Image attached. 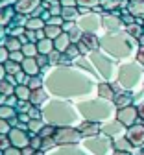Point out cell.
<instances>
[{
	"label": "cell",
	"instance_id": "cell-49",
	"mask_svg": "<svg viewBox=\"0 0 144 155\" xmlns=\"http://www.w3.org/2000/svg\"><path fill=\"white\" fill-rule=\"evenodd\" d=\"M17 102H18V98L15 94H11V96H8V100H6V105H11V107H15L17 105Z\"/></svg>",
	"mask_w": 144,
	"mask_h": 155
},
{
	"label": "cell",
	"instance_id": "cell-47",
	"mask_svg": "<svg viewBox=\"0 0 144 155\" xmlns=\"http://www.w3.org/2000/svg\"><path fill=\"white\" fill-rule=\"evenodd\" d=\"M78 48H79V52H81V55H87V54H91V48L83 43V41H79L78 43Z\"/></svg>",
	"mask_w": 144,
	"mask_h": 155
},
{
	"label": "cell",
	"instance_id": "cell-44",
	"mask_svg": "<svg viewBox=\"0 0 144 155\" xmlns=\"http://www.w3.org/2000/svg\"><path fill=\"white\" fill-rule=\"evenodd\" d=\"M76 26H78V24H76V21H65V22H63V31H67V33H69V31H72Z\"/></svg>",
	"mask_w": 144,
	"mask_h": 155
},
{
	"label": "cell",
	"instance_id": "cell-10",
	"mask_svg": "<svg viewBox=\"0 0 144 155\" xmlns=\"http://www.w3.org/2000/svg\"><path fill=\"white\" fill-rule=\"evenodd\" d=\"M48 100H50L48 89L41 87V89H35V91H32V98H30V102H32L33 105H37V107H43V105H45Z\"/></svg>",
	"mask_w": 144,
	"mask_h": 155
},
{
	"label": "cell",
	"instance_id": "cell-14",
	"mask_svg": "<svg viewBox=\"0 0 144 155\" xmlns=\"http://www.w3.org/2000/svg\"><path fill=\"white\" fill-rule=\"evenodd\" d=\"M126 9H128L133 17L144 18V0H129L128 6H126Z\"/></svg>",
	"mask_w": 144,
	"mask_h": 155
},
{
	"label": "cell",
	"instance_id": "cell-61",
	"mask_svg": "<svg viewBox=\"0 0 144 155\" xmlns=\"http://www.w3.org/2000/svg\"><path fill=\"white\" fill-rule=\"evenodd\" d=\"M33 155H45V151H43V150H37V151H35Z\"/></svg>",
	"mask_w": 144,
	"mask_h": 155
},
{
	"label": "cell",
	"instance_id": "cell-24",
	"mask_svg": "<svg viewBox=\"0 0 144 155\" xmlns=\"http://www.w3.org/2000/svg\"><path fill=\"white\" fill-rule=\"evenodd\" d=\"M45 33H46V37H50V39H55L57 35H61V33H63V26L46 24V26H45Z\"/></svg>",
	"mask_w": 144,
	"mask_h": 155
},
{
	"label": "cell",
	"instance_id": "cell-63",
	"mask_svg": "<svg viewBox=\"0 0 144 155\" xmlns=\"http://www.w3.org/2000/svg\"><path fill=\"white\" fill-rule=\"evenodd\" d=\"M142 26H144V22H142Z\"/></svg>",
	"mask_w": 144,
	"mask_h": 155
},
{
	"label": "cell",
	"instance_id": "cell-50",
	"mask_svg": "<svg viewBox=\"0 0 144 155\" xmlns=\"http://www.w3.org/2000/svg\"><path fill=\"white\" fill-rule=\"evenodd\" d=\"M26 35L30 39V43H37V33H35V30H26Z\"/></svg>",
	"mask_w": 144,
	"mask_h": 155
},
{
	"label": "cell",
	"instance_id": "cell-59",
	"mask_svg": "<svg viewBox=\"0 0 144 155\" xmlns=\"http://www.w3.org/2000/svg\"><path fill=\"white\" fill-rule=\"evenodd\" d=\"M137 43H139V46H144V31H142V35L137 39Z\"/></svg>",
	"mask_w": 144,
	"mask_h": 155
},
{
	"label": "cell",
	"instance_id": "cell-54",
	"mask_svg": "<svg viewBox=\"0 0 144 155\" xmlns=\"http://www.w3.org/2000/svg\"><path fill=\"white\" fill-rule=\"evenodd\" d=\"M6 76H8V72H6V67L0 63V81L2 80H6Z\"/></svg>",
	"mask_w": 144,
	"mask_h": 155
},
{
	"label": "cell",
	"instance_id": "cell-13",
	"mask_svg": "<svg viewBox=\"0 0 144 155\" xmlns=\"http://www.w3.org/2000/svg\"><path fill=\"white\" fill-rule=\"evenodd\" d=\"M129 0H100V6L104 11H109V13H115L118 8H126Z\"/></svg>",
	"mask_w": 144,
	"mask_h": 155
},
{
	"label": "cell",
	"instance_id": "cell-5",
	"mask_svg": "<svg viewBox=\"0 0 144 155\" xmlns=\"http://www.w3.org/2000/svg\"><path fill=\"white\" fill-rule=\"evenodd\" d=\"M76 127L79 129V133H81L83 139H91V137H96V135L102 133V124L98 120H91V118H85V120L78 122Z\"/></svg>",
	"mask_w": 144,
	"mask_h": 155
},
{
	"label": "cell",
	"instance_id": "cell-30",
	"mask_svg": "<svg viewBox=\"0 0 144 155\" xmlns=\"http://www.w3.org/2000/svg\"><path fill=\"white\" fill-rule=\"evenodd\" d=\"M15 114H17V109L15 107H11V105H0V118L9 120L11 116H15Z\"/></svg>",
	"mask_w": 144,
	"mask_h": 155
},
{
	"label": "cell",
	"instance_id": "cell-40",
	"mask_svg": "<svg viewBox=\"0 0 144 155\" xmlns=\"http://www.w3.org/2000/svg\"><path fill=\"white\" fill-rule=\"evenodd\" d=\"M28 114L32 118H43V107H37V105H32V109L28 111Z\"/></svg>",
	"mask_w": 144,
	"mask_h": 155
},
{
	"label": "cell",
	"instance_id": "cell-35",
	"mask_svg": "<svg viewBox=\"0 0 144 155\" xmlns=\"http://www.w3.org/2000/svg\"><path fill=\"white\" fill-rule=\"evenodd\" d=\"M69 37H70V41H72V43H79V41H81V37H83V30H81L79 26H76L72 31H69Z\"/></svg>",
	"mask_w": 144,
	"mask_h": 155
},
{
	"label": "cell",
	"instance_id": "cell-57",
	"mask_svg": "<svg viewBox=\"0 0 144 155\" xmlns=\"http://www.w3.org/2000/svg\"><path fill=\"white\" fill-rule=\"evenodd\" d=\"M111 155H133V153H129V151H122V150H115Z\"/></svg>",
	"mask_w": 144,
	"mask_h": 155
},
{
	"label": "cell",
	"instance_id": "cell-51",
	"mask_svg": "<svg viewBox=\"0 0 144 155\" xmlns=\"http://www.w3.org/2000/svg\"><path fill=\"white\" fill-rule=\"evenodd\" d=\"M137 109H139V118L144 122V102H140V104H137Z\"/></svg>",
	"mask_w": 144,
	"mask_h": 155
},
{
	"label": "cell",
	"instance_id": "cell-62",
	"mask_svg": "<svg viewBox=\"0 0 144 155\" xmlns=\"http://www.w3.org/2000/svg\"><path fill=\"white\" fill-rule=\"evenodd\" d=\"M43 2H46V4H52V2H59V0H43Z\"/></svg>",
	"mask_w": 144,
	"mask_h": 155
},
{
	"label": "cell",
	"instance_id": "cell-41",
	"mask_svg": "<svg viewBox=\"0 0 144 155\" xmlns=\"http://www.w3.org/2000/svg\"><path fill=\"white\" fill-rule=\"evenodd\" d=\"M11 146V140H9V137H8V135H2V133H0V150H8Z\"/></svg>",
	"mask_w": 144,
	"mask_h": 155
},
{
	"label": "cell",
	"instance_id": "cell-21",
	"mask_svg": "<svg viewBox=\"0 0 144 155\" xmlns=\"http://www.w3.org/2000/svg\"><path fill=\"white\" fill-rule=\"evenodd\" d=\"M45 118H32L30 122H28V133H32V135H39V131L45 127Z\"/></svg>",
	"mask_w": 144,
	"mask_h": 155
},
{
	"label": "cell",
	"instance_id": "cell-9",
	"mask_svg": "<svg viewBox=\"0 0 144 155\" xmlns=\"http://www.w3.org/2000/svg\"><path fill=\"white\" fill-rule=\"evenodd\" d=\"M96 94H98V98H100V100H104V102H111V104H113L115 96H116V91H115V87H113L111 83L102 81V83H98V85H96Z\"/></svg>",
	"mask_w": 144,
	"mask_h": 155
},
{
	"label": "cell",
	"instance_id": "cell-18",
	"mask_svg": "<svg viewBox=\"0 0 144 155\" xmlns=\"http://www.w3.org/2000/svg\"><path fill=\"white\" fill-rule=\"evenodd\" d=\"M37 50H39V54H46V55H50L55 48H54V39H50V37H45V39H41V41H37Z\"/></svg>",
	"mask_w": 144,
	"mask_h": 155
},
{
	"label": "cell",
	"instance_id": "cell-22",
	"mask_svg": "<svg viewBox=\"0 0 144 155\" xmlns=\"http://www.w3.org/2000/svg\"><path fill=\"white\" fill-rule=\"evenodd\" d=\"M15 96L18 100H30L32 98V89L28 85H17L15 87Z\"/></svg>",
	"mask_w": 144,
	"mask_h": 155
},
{
	"label": "cell",
	"instance_id": "cell-11",
	"mask_svg": "<svg viewBox=\"0 0 144 155\" xmlns=\"http://www.w3.org/2000/svg\"><path fill=\"white\" fill-rule=\"evenodd\" d=\"M113 105L116 109H122V107H128V105H133V94L128 92V91H120L116 92L115 100H113Z\"/></svg>",
	"mask_w": 144,
	"mask_h": 155
},
{
	"label": "cell",
	"instance_id": "cell-48",
	"mask_svg": "<svg viewBox=\"0 0 144 155\" xmlns=\"http://www.w3.org/2000/svg\"><path fill=\"white\" fill-rule=\"evenodd\" d=\"M59 4L63 8H76L78 6V0H59Z\"/></svg>",
	"mask_w": 144,
	"mask_h": 155
},
{
	"label": "cell",
	"instance_id": "cell-27",
	"mask_svg": "<svg viewBox=\"0 0 144 155\" xmlns=\"http://www.w3.org/2000/svg\"><path fill=\"white\" fill-rule=\"evenodd\" d=\"M6 48L9 50V52H15V50H20L22 48V43H20V39L18 37H8V41H6Z\"/></svg>",
	"mask_w": 144,
	"mask_h": 155
},
{
	"label": "cell",
	"instance_id": "cell-60",
	"mask_svg": "<svg viewBox=\"0 0 144 155\" xmlns=\"http://www.w3.org/2000/svg\"><path fill=\"white\" fill-rule=\"evenodd\" d=\"M6 100H8V96H4V94H0V105H6Z\"/></svg>",
	"mask_w": 144,
	"mask_h": 155
},
{
	"label": "cell",
	"instance_id": "cell-8",
	"mask_svg": "<svg viewBox=\"0 0 144 155\" xmlns=\"http://www.w3.org/2000/svg\"><path fill=\"white\" fill-rule=\"evenodd\" d=\"M43 4V0H17L13 4L15 11L20 15H33V11Z\"/></svg>",
	"mask_w": 144,
	"mask_h": 155
},
{
	"label": "cell",
	"instance_id": "cell-33",
	"mask_svg": "<svg viewBox=\"0 0 144 155\" xmlns=\"http://www.w3.org/2000/svg\"><path fill=\"white\" fill-rule=\"evenodd\" d=\"M32 102L30 100H18L17 102V105H15V109H17V113H28L30 109H32Z\"/></svg>",
	"mask_w": 144,
	"mask_h": 155
},
{
	"label": "cell",
	"instance_id": "cell-42",
	"mask_svg": "<svg viewBox=\"0 0 144 155\" xmlns=\"http://www.w3.org/2000/svg\"><path fill=\"white\" fill-rule=\"evenodd\" d=\"M11 131V126H9V122L6 120V118H0V133L2 135H8Z\"/></svg>",
	"mask_w": 144,
	"mask_h": 155
},
{
	"label": "cell",
	"instance_id": "cell-6",
	"mask_svg": "<svg viewBox=\"0 0 144 155\" xmlns=\"http://www.w3.org/2000/svg\"><path fill=\"white\" fill-rule=\"evenodd\" d=\"M8 137L11 140V146L15 148H26L30 146V133L24 131V129H20V127H11V131L8 133Z\"/></svg>",
	"mask_w": 144,
	"mask_h": 155
},
{
	"label": "cell",
	"instance_id": "cell-2",
	"mask_svg": "<svg viewBox=\"0 0 144 155\" xmlns=\"http://www.w3.org/2000/svg\"><path fill=\"white\" fill-rule=\"evenodd\" d=\"M54 139L57 142V146H65V144H79L83 140L81 133L76 126H59L55 129Z\"/></svg>",
	"mask_w": 144,
	"mask_h": 155
},
{
	"label": "cell",
	"instance_id": "cell-20",
	"mask_svg": "<svg viewBox=\"0 0 144 155\" xmlns=\"http://www.w3.org/2000/svg\"><path fill=\"white\" fill-rule=\"evenodd\" d=\"M45 26H46V22H45L41 17H33V15H30V17H28V21H26V30H43Z\"/></svg>",
	"mask_w": 144,
	"mask_h": 155
},
{
	"label": "cell",
	"instance_id": "cell-38",
	"mask_svg": "<svg viewBox=\"0 0 144 155\" xmlns=\"http://www.w3.org/2000/svg\"><path fill=\"white\" fill-rule=\"evenodd\" d=\"M24 54H22V50H15V52H9V59L11 61H17V63H22L24 61Z\"/></svg>",
	"mask_w": 144,
	"mask_h": 155
},
{
	"label": "cell",
	"instance_id": "cell-4",
	"mask_svg": "<svg viewBox=\"0 0 144 155\" xmlns=\"http://www.w3.org/2000/svg\"><path fill=\"white\" fill-rule=\"evenodd\" d=\"M116 120L124 126V127H129L135 122H139L140 118H139V109H137V105H128V107L116 109Z\"/></svg>",
	"mask_w": 144,
	"mask_h": 155
},
{
	"label": "cell",
	"instance_id": "cell-52",
	"mask_svg": "<svg viewBox=\"0 0 144 155\" xmlns=\"http://www.w3.org/2000/svg\"><path fill=\"white\" fill-rule=\"evenodd\" d=\"M20 151H22V155H33V153H35L37 150H33L32 146H26V148H22Z\"/></svg>",
	"mask_w": 144,
	"mask_h": 155
},
{
	"label": "cell",
	"instance_id": "cell-16",
	"mask_svg": "<svg viewBox=\"0 0 144 155\" xmlns=\"http://www.w3.org/2000/svg\"><path fill=\"white\" fill-rule=\"evenodd\" d=\"M70 37H69V33L67 31H63L61 35H57L55 39H54V48L57 50V52H65L69 46H70Z\"/></svg>",
	"mask_w": 144,
	"mask_h": 155
},
{
	"label": "cell",
	"instance_id": "cell-53",
	"mask_svg": "<svg viewBox=\"0 0 144 155\" xmlns=\"http://www.w3.org/2000/svg\"><path fill=\"white\" fill-rule=\"evenodd\" d=\"M6 80H8V81H9L11 85H15V87L18 85V81H17V78H15L13 74H8V76H6Z\"/></svg>",
	"mask_w": 144,
	"mask_h": 155
},
{
	"label": "cell",
	"instance_id": "cell-25",
	"mask_svg": "<svg viewBox=\"0 0 144 155\" xmlns=\"http://www.w3.org/2000/svg\"><path fill=\"white\" fill-rule=\"evenodd\" d=\"M67 57H69V59H78V57H81V52H79V48H78V43H70V46L63 52Z\"/></svg>",
	"mask_w": 144,
	"mask_h": 155
},
{
	"label": "cell",
	"instance_id": "cell-45",
	"mask_svg": "<svg viewBox=\"0 0 144 155\" xmlns=\"http://www.w3.org/2000/svg\"><path fill=\"white\" fill-rule=\"evenodd\" d=\"M4 155H22V151H20V148L9 146L8 150H4Z\"/></svg>",
	"mask_w": 144,
	"mask_h": 155
},
{
	"label": "cell",
	"instance_id": "cell-23",
	"mask_svg": "<svg viewBox=\"0 0 144 155\" xmlns=\"http://www.w3.org/2000/svg\"><path fill=\"white\" fill-rule=\"evenodd\" d=\"M78 6L81 8H89L92 11H104L100 6V0H78Z\"/></svg>",
	"mask_w": 144,
	"mask_h": 155
},
{
	"label": "cell",
	"instance_id": "cell-7",
	"mask_svg": "<svg viewBox=\"0 0 144 155\" xmlns=\"http://www.w3.org/2000/svg\"><path fill=\"white\" fill-rule=\"evenodd\" d=\"M45 155H89L85 148H81L79 144H65V146H55Z\"/></svg>",
	"mask_w": 144,
	"mask_h": 155
},
{
	"label": "cell",
	"instance_id": "cell-39",
	"mask_svg": "<svg viewBox=\"0 0 144 155\" xmlns=\"http://www.w3.org/2000/svg\"><path fill=\"white\" fill-rule=\"evenodd\" d=\"M15 78H17V81H18V85H28V81H30V76L24 72V70H20V72H17L15 74Z\"/></svg>",
	"mask_w": 144,
	"mask_h": 155
},
{
	"label": "cell",
	"instance_id": "cell-3",
	"mask_svg": "<svg viewBox=\"0 0 144 155\" xmlns=\"http://www.w3.org/2000/svg\"><path fill=\"white\" fill-rule=\"evenodd\" d=\"M126 139L133 144V148H144V122L142 120L126 127Z\"/></svg>",
	"mask_w": 144,
	"mask_h": 155
},
{
	"label": "cell",
	"instance_id": "cell-19",
	"mask_svg": "<svg viewBox=\"0 0 144 155\" xmlns=\"http://www.w3.org/2000/svg\"><path fill=\"white\" fill-rule=\"evenodd\" d=\"M124 30H126V33L131 35L133 39H139V37L142 35V31H144V26H142L140 22H131V24H124Z\"/></svg>",
	"mask_w": 144,
	"mask_h": 155
},
{
	"label": "cell",
	"instance_id": "cell-46",
	"mask_svg": "<svg viewBox=\"0 0 144 155\" xmlns=\"http://www.w3.org/2000/svg\"><path fill=\"white\" fill-rule=\"evenodd\" d=\"M8 26H9V21L6 18L4 9H0V28H8Z\"/></svg>",
	"mask_w": 144,
	"mask_h": 155
},
{
	"label": "cell",
	"instance_id": "cell-28",
	"mask_svg": "<svg viewBox=\"0 0 144 155\" xmlns=\"http://www.w3.org/2000/svg\"><path fill=\"white\" fill-rule=\"evenodd\" d=\"M28 87L32 89V91H35V89H41V87H45V80H43V76H30V81H28Z\"/></svg>",
	"mask_w": 144,
	"mask_h": 155
},
{
	"label": "cell",
	"instance_id": "cell-31",
	"mask_svg": "<svg viewBox=\"0 0 144 155\" xmlns=\"http://www.w3.org/2000/svg\"><path fill=\"white\" fill-rule=\"evenodd\" d=\"M0 94H4V96L15 94V85H11L8 80H2V81H0Z\"/></svg>",
	"mask_w": 144,
	"mask_h": 155
},
{
	"label": "cell",
	"instance_id": "cell-17",
	"mask_svg": "<svg viewBox=\"0 0 144 155\" xmlns=\"http://www.w3.org/2000/svg\"><path fill=\"white\" fill-rule=\"evenodd\" d=\"M113 148L115 150H122V151H129V153L135 151L133 144L126 139V135H122V137H118V139H113Z\"/></svg>",
	"mask_w": 144,
	"mask_h": 155
},
{
	"label": "cell",
	"instance_id": "cell-34",
	"mask_svg": "<svg viewBox=\"0 0 144 155\" xmlns=\"http://www.w3.org/2000/svg\"><path fill=\"white\" fill-rule=\"evenodd\" d=\"M30 146L33 150H41L43 148V137H41V135H32L30 133Z\"/></svg>",
	"mask_w": 144,
	"mask_h": 155
},
{
	"label": "cell",
	"instance_id": "cell-37",
	"mask_svg": "<svg viewBox=\"0 0 144 155\" xmlns=\"http://www.w3.org/2000/svg\"><path fill=\"white\" fill-rule=\"evenodd\" d=\"M55 146H57L55 139H54V137H48V139H43V148H41V150L46 153V151H50V150H52V148H55Z\"/></svg>",
	"mask_w": 144,
	"mask_h": 155
},
{
	"label": "cell",
	"instance_id": "cell-58",
	"mask_svg": "<svg viewBox=\"0 0 144 155\" xmlns=\"http://www.w3.org/2000/svg\"><path fill=\"white\" fill-rule=\"evenodd\" d=\"M133 155H144V148H135Z\"/></svg>",
	"mask_w": 144,
	"mask_h": 155
},
{
	"label": "cell",
	"instance_id": "cell-36",
	"mask_svg": "<svg viewBox=\"0 0 144 155\" xmlns=\"http://www.w3.org/2000/svg\"><path fill=\"white\" fill-rule=\"evenodd\" d=\"M35 59H37V63H39L41 68L50 67V55H46V54H37V55H35Z\"/></svg>",
	"mask_w": 144,
	"mask_h": 155
},
{
	"label": "cell",
	"instance_id": "cell-43",
	"mask_svg": "<svg viewBox=\"0 0 144 155\" xmlns=\"http://www.w3.org/2000/svg\"><path fill=\"white\" fill-rule=\"evenodd\" d=\"M8 59H9V50H8L6 46H0V63L4 65Z\"/></svg>",
	"mask_w": 144,
	"mask_h": 155
},
{
	"label": "cell",
	"instance_id": "cell-1",
	"mask_svg": "<svg viewBox=\"0 0 144 155\" xmlns=\"http://www.w3.org/2000/svg\"><path fill=\"white\" fill-rule=\"evenodd\" d=\"M81 146H83L89 153L92 155H111L115 151L113 148V140L109 139H102V137H91V139H83L81 140Z\"/></svg>",
	"mask_w": 144,
	"mask_h": 155
},
{
	"label": "cell",
	"instance_id": "cell-26",
	"mask_svg": "<svg viewBox=\"0 0 144 155\" xmlns=\"http://www.w3.org/2000/svg\"><path fill=\"white\" fill-rule=\"evenodd\" d=\"M22 54L26 55V57H35L37 54H39V50H37V43H26V45H22Z\"/></svg>",
	"mask_w": 144,
	"mask_h": 155
},
{
	"label": "cell",
	"instance_id": "cell-55",
	"mask_svg": "<svg viewBox=\"0 0 144 155\" xmlns=\"http://www.w3.org/2000/svg\"><path fill=\"white\" fill-rule=\"evenodd\" d=\"M8 122H9V126H11V127H17V124H18V116H17V114H15V116H11Z\"/></svg>",
	"mask_w": 144,
	"mask_h": 155
},
{
	"label": "cell",
	"instance_id": "cell-56",
	"mask_svg": "<svg viewBox=\"0 0 144 155\" xmlns=\"http://www.w3.org/2000/svg\"><path fill=\"white\" fill-rule=\"evenodd\" d=\"M35 33H37V41H41V39H45V37H46L45 28H43V30H35Z\"/></svg>",
	"mask_w": 144,
	"mask_h": 155
},
{
	"label": "cell",
	"instance_id": "cell-15",
	"mask_svg": "<svg viewBox=\"0 0 144 155\" xmlns=\"http://www.w3.org/2000/svg\"><path fill=\"white\" fill-rule=\"evenodd\" d=\"M81 41H83V43L91 48V52H98V50H100V39H98V35L92 33V31H83Z\"/></svg>",
	"mask_w": 144,
	"mask_h": 155
},
{
	"label": "cell",
	"instance_id": "cell-29",
	"mask_svg": "<svg viewBox=\"0 0 144 155\" xmlns=\"http://www.w3.org/2000/svg\"><path fill=\"white\" fill-rule=\"evenodd\" d=\"M4 67H6V72L8 74H17V72H20V70H22V65H20V63H17V61H11V59H8L6 63H4Z\"/></svg>",
	"mask_w": 144,
	"mask_h": 155
},
{
	"label": "cell",
	"instance_id": "cell-12",
	"mask_svg": "<svg viewBox=\"0 0 144 155\" xmlns=\"http://www.w3.org/2000/svg\"><path fill=\"white\" fill-rule=\"evenodd\" d=\"M20 65H22V70H24L28 76H39L41 70H43V68L39 67V63H37L35 57H24V61L20 63Z\"/></svg>",
	"mask_w": 144,
	"mask_h": 155
},
{
	"label": "cell",
	"instance_id": "cell-32",
	"mask_svg": "<svg viewBox=\"0 0 144 155\" xmlns=\"http://www.w3.org/2000/svg\"><path fill=\"white\" fill-rule=\"evenodd\" d=\"M78 13H79L78 11V6L76 8H63V11H61V15H63L65 21H74Z\"/></svg>",
	"mask_w": 144,
	"mask_h": 155
}]
</instances>
